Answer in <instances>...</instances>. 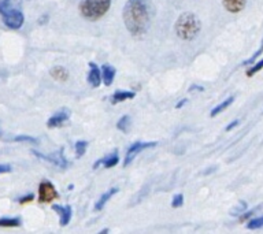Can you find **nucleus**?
<instances>
[{
    "mask_svg": "<svg viewBox=\"0 0 263 234\" xmlns=\"http://www.w3.org/2000/svg\"><path fill=\"white\" fill-rule=\"evenodd\" d=\"M262 69H263V59H260L258 63H255V65L252 66L248 71H247V77H252V75H255V74L258 73V71H260Z\"/></svg>",
    "mask_w": 263,
    "mask_h": 234,
    "instance_id": "nucleus-24",
    "label": "nucleus"
},
{
    "mask_svg": "<svg viewBox=\"0 0 263 234\" xmlns=\"http://www.w3.org/2000/svg\"><path fill=\"white\" fill-rule=\"evenodd\" d=\"M238 123H240V122H238V121H233V122H232V123H230V125H229V126H228V127H226V131H230V130H232V129H234V127H236V126H237V125H238Z\"/></svg>",
    "mask_w": 263,
    "mask_h": 234,
    "instance_id": "nucleus-29",
    "label": "nucleus"
},
{
    "mask_svg": "<svg viewBox=\"0 0 263 234\" xmlns=\"http://www.w3.org/2000/svg\"><path fill=\"white\" fill-rule=\"evenodd\" d=\"M22 0H0V16L8 29L16 30L25 22L24 12L21 10Z\"/></svg>",
    "mask_w": 263,
    "mask_h": 234,
    "instance_id": "nucleus-2",
    "label": "nucleus"
},
{
    "mask_svg": "<svg viewBox=\"0 0 263 234\" xmlns=\"http://www.w3.org/2000/svg\"><path fill=\"white\" fill-rule=\"evenodd\" d=\"M262 52H263V41H262V45H260V48H259L258 51H256V52H255L254 55H252V56H251L250 59H248V61L244 62V63H242V65L247 66V65H251V63H254V62L256 61V57L260 56V53H262Z\"/></svg>",
    "mask_w": 263,
    "mask_h": 234,
    "instance_id": "nucleus-25",
    "label": "nucleus"
},
{
    "mask_svg": "<svg viewBox=\"0 0 263 234\" xmlns=\"http://www.w3.org/2000/svg\"><path fill=\"white\" fill-rule=\"evenodd\" d=\"M246 208H247L246 203H244V201H240V205H238V207H236V208L232 211V215H236V213H241Z\"/></svg>",
    "mask_w": 263,
    "mask_h": 234,
    "instance_id": "nucleus-27",
    "label": "nucleus"
},
{
    "mask_svg": "<svg viewBox=\"0 0 263 234\" xmlns=\"http://www.w3.org/2000/svg\"><path fill=\"white\" fill-rule=\"evenodd\" d=\"M233 102H234L233 96H230V98H228L226 100H223L221 104H218L217 107H214L213 110H211V112H210V116H213L214 118V116H217L218 114H221L222 111H225L226 108H228V107H229Z\"/></svg>",
    "mask_w": 263,
    "mask_h": 234,
    "instance_id": "nucleus-17",
    "label": "nucleus"
},
{
    "mask_svg": "<svg viewBox=\"0 0 263 234\" xmlns=\"http://www.w3.org/2000/svg\"><path fill=\"white\" fill-rule=\"evenodd\" d=\"M152 10L151 0H127L123 6L122 18L127 32L133 37H143L151 28Z\"/></svg>",
    "mask_w": 263,
    "mask_h": 234,
    "instance_id": "nucleus-1",
    "label": "nucleus"
},
{
    "mask_svg": "<svg viewBox=\"0 0 263 234\" xmlns=\"http://www.w3.org/2000/svg\"><path fill=\"white\" fill-rule=\"evenodd\" d=\"M119 162V155H118V151H114L111 152L110 155L104 156L102 159H99L96 163L93 164V168H98L99 166H103L104 168H111L117 166Z\"/></svg>",
    "mask_w": 263,
    "mask_h": 234,
    "instance_id": "nucleus-11",
    "label": "nucleus"
},
{
    "mask_svg": "<svg viewBox=\"0 0 263 234\" xmlns=\"http://www.w3.org/2000/svg\"><path fill=\"white\" fill-rule=\"evenodd\" d=\"M74 149H76V156L77 158H81V156L85 155L86 149H88V141H84V140H80L74 145Z\"/></svg>",
    "mask_w": 263,
    "mask_h": 234,
    "instance_id": "nucleus-19",
    "label": "nucleus"
},
{
    "mask_svg": "<svg viewBox=\"0 0 263 234\" xmlns=\"http://www.w3.org/2000/svg\"><path fill=\"white\" fill-rule=\"evenodd\" d=\"M70 119V111L67 108H63V110L58 111L55 114L51 116V118L47 121V126L49 129H52V127H59L62 125H65L67 121Z\"/></svg>",
    "mask_w": 263,
    "mask_h": 234,
    "instance_id": "nucleus-9",
    "label": "nucleus"
},
{
    "mask_svg": "<svg viewBox=\"0 0 263 234\" xmlns=\"http://www.w3.org/2000/svg\"><path fill=\"white\" fill-rule=\"evenodd\" d=\"M129 126H130V116L129 115H123L122 118L117 122V127L123 133H126L129 130Z\"/></svg>",
    "mask_w": 263,
    "mask_h": 234,
    "instance_id": "nucleus-20",
    "label": "nucleus"
},
{
    "mask_svg": "<svg viewBox=\"0 0 263 234\" xmlns=\"http://www.w3.org/2000/svg\"><path fill=\"white\" fill-rule=\"evenodd\" d=\"M59 194H58V190L55 188V185L49 181H43L40 185H39V201L43 203V204H48L51 201L57 200Z\"/></svg>",
    "mask_w": 263,
    "mask_h": 234,
    "instance_id": "nucleus-6",
    "label": "nucleus"
},
{
    "mask_svg": "<svg viewBox=\"0 0 263 234\" xmlns=\"http://www.w3.org/2000/svg\"><path fill=\"white\" fill-rule=\"evenodd\" d=\"M33 153H34L36 156H39V158H41V159L47 160V162H51V163L55 164V166L59 168H66L67 166H69L67 159H66V156H65V149H63V148H62V149H58L57 152H53V153H51V155H44V153H40V152H37V151H33Z\"/></svg>",
    "mask_w": 263,
    "mask_h": 234,
    "instance_id": "nucleus-7",
    "label": "nucleus"
},
{
    "mask_svg": "<svg viewBox=\"0 0 263 234\" xmlns=\"http://www.w3.org/2000/svg\"><path fill=\"white\" fill-rule=\"evenodd\" d=\"M111 0H81L80 12L88 21H98L110 10Z\"/></svg>",
    "mask_w": 263,
    "mask_h": 234,
    "instance_id": "nucleus-4",
    "label": "nucleus"
},
{
    "mask_svg": "<svg viewBox=\"0 0 263 234\" xmlns=\"http://www.w3.org/2000/svg\"><path fill=\"white\" fill-rule=\"evenodd\" d=\"M49 74H51V77H52L53 80H57V81L65 82L67 81V78H69V71H67L65 67H62V66H55V67H52L51 71H49Z\"/></svg>",
    "mask_w": 263,
    "mask_h": 234,
    "instance_id": "nucleus-16",
    "label": "nucleus"
},
{
    "mask_svg": "<svg viewBox=\"0 0 263 234\" xmlns=\"http://www.w3.org/2000/svg\"><path fill=\"white\" fill-rule=\"evenodd\" d=\"M184 204V194L182 193H177L176 196L173 197L172 207L173 208H180Z\"/></svg>",
    "mask_w": 263,
    "mask_h": 234,
    "instance_id": "nucleus-23",
    "label": "nucleus"
},
{
    "mask_svg": "<svg viewBox=\"0 0 263 234\" xmlns=\"http://www.w3.org/2000/svg\"><path fill=\"white\" fill-rule=\"evenodd\" d=\"M136 96L135 92H132V90H115L114 93H112V96L110 98L111 103L112 104H118V103H122L125 102V100H130V99H133Z\"/></svg>",
    "mask_w": 263,
    "mask_h": 234,
    "instance_id": "nucleus-13",
    "label": "nucleus"
},
{
    "mask_svg": "<svg viewBox=\"0 0 263 234\" xmlns=\"http://www.w3.org/2000/svg\"><path fill=\"white\" fill-rule=\"evenodd\" d=\"M88 82L92 88H99L102 84V70L93 62H89V73H88Z\"/></svg>",
    "mask_w": 263,
    "mask_h": 234,
    "instance_id": "nucleus-10",
    "label": "nucleus"
},
{
    "mask_svg": "<svg viewBox=\"0 0 263 234\" xmlns=\"http://www.w3.org/2000/svg\"><path fill=\"white\" fill-rule=\"evenodd\" d=\"M12 141H16V143H32L37 144L39 140L34 139V137H30V135H16L12 139Z\"/></svg>",
    "mask_w": 263,
    "mask_h": 234,
    "instance_id": "nucleus-22",
    "label": "nucleus"
},
{
    "mask_svg": "<svg viewBox=\"0 0 263 234\" xmlns=\"http://www.w3.org/2000/svg\"><path fill=\"white\" fill-rule=\"evenodd\" d=\"M12 167L11 164H0V174H6V172H11Z\"/></svg>",
    "mask_w": 263,
    "mask_h": 234,
    "instance_id": "nucleus-28",
    "label": "nucleus"
},
{
    "mask_svg": "<svg viewBox=\"0 0 263 234\" xmlns=\"http://www.w3.org/2000/svg\"><path fill=\"white\" fill-rule=\"evenodd\" d=\"M201 29V24L193 12H182L176 21L174 30L181 40L191 41L199 34Z\"/></svg>",
    "mask_w": 263,
    "mask_h": 234,
    "instance_id": "nucleus-3",
    "label": "nucleus"
},
{
    "mask_svg": "<svg viewBox=\"0 0 263 234\" xmlns=\"http://www.w3.org/2000/svg\"><path fill=\"white\" fill-rule=\"evenodd\" d=\"M115 193H118V188H110L108 190H106V192L103 193L102 196H100V199H99V200L96 201V204H95V211H102V209L104 208V205L108 203V200L114 196Z\"/></svg>",
    "mask_w": 263,
    "mask_h": 234,
    "instance_id": "nucleus-15",
    "label": "nucleus"
},
{
    "mask_svg": "<svg viewBox=\"0 0 263 234\" xmlns=\"http://www.w3.org/2000/svg\"><path fill=\"white\" fill-rule=\"evenodd\" d=\"M33 199H34V194H33V193H29V194H25V196H22V197H20V199H18V203H20V204H26V203H30V201H33Z\"/></svg>",
    "mask_w": 263,
    "mask_h": 234,
    "instance_id": "nucleus-26",
    "label": "nucleus"
},
{
    "mask_svg": "<svg viewBox=\"0 0 263 234\" xmlns=\"http://www.w3.org/2000/svg\"><path fill=\"white\" fill-rule=\"evenodd\" d=\"M247 227H248L250 230H256V229H260V227H263V217L251 219V221L248 222Z\"/></svg>",
    "mask_w": 263,
    "mask_h": 234,
    "instance_id": "nucleus-21",
    "label": "nucleus"
},
{
    "mask_svg": "<svg viewBox=\"0 0 263 234\" xmlns=\"http://www.w3.org/2000/svg\"><path fill=\"white\" fill-rule=\"evenodd\" d=\"M52 209L58 213L59 217V225L61 226H67L71 221V217H73V211H71V207L70 205H59L53 204Z\"/></svg>",
    "mask_w": 263,
    "mask_h": 234,
    "instance_id": "nucleus-8",
    "label": "nucleus"
},
{
    "mask_svg": "<svg viewBox=\"0 0 263 234\" xmlns=\"http://www.w3.org/2000/svg\"><path fill=\"white\" fill-rule=\"evenodd\" d=\"M102 82L106 86L112 85V82H114L115 74H117V70L112 67L111 65H103L102 66Z\"/></svg>",
    "mask_w": 263,
    "mask_h": 234,
    "instance_id": "nucleus-12",
    "label": "nucleus"
},
{
    "mask_svg": "<svg viewBox=\"0 0 263 234\" xmlns=\"http://www.w3.org/2000/svg\"><path fill=\"white\" fill-rule=\"evenodd\" d=\"M222 3H223V7L228 11L236 14V12H240L241 10H244L247 0H222Z\"/></svg>",
    "mask_w": 263,
    "mask_h": 234,
    "instance_id": "nucleus-14",
    "label": "nucleus"
},
{
    "mask_svg": "<svg viewBox=\"0 0 263 234\" xmlns=\"http://www.w3.org/2000/svg\"><path fill=\"white\" fill-rule=\"evenodd\" d=\"M158 145L156 141H149V143H145V141H136L130 145V147L127 148L126 151V156H125V160H123V167H127L129 164L135 160V158L139 153L144 151V149H148V148H154Z\"/></svg>",
    "mask_w": 263,
    "mask_h": 234,
    "instance_id": "nucleus-5",
    "label": "nucleus"
},
{
    "mask_svg": "<svg viewBox=\"0 0 263 234\" xmlns=\"http://www.w3.org/2000/svg\"><path fill=\"white\" fill-rule=\"evenodd\" d=\"M185 103H186V99H184V100H181V102H178V104H177V108H180L181 106H184Z\"/></svg>",
    "mask_w": 263,
    "mask_h": 234,
    "instance_id": "nucleus-30",
    "label": "nucleus"
},
{
    "mask_svg": "<svg viewBox=\"0 0 263 234\" xmlns=\"http://www.w3.org/2000/svg\"><path fill=\"white\" fill-rule=\"evenodd\" d=\"M21 226V218H0V227H18Z\"/></svg>",
    "mask_w": 263,
    "mask_h": 234,
    "instance_id": "nucleus-18",
    "label": "nucleus"
}]
</instances>
